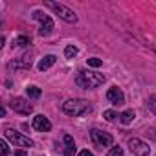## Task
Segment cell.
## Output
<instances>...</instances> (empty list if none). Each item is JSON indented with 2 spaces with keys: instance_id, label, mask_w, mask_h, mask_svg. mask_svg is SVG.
Segmentation results:
<instances>
[{
  "instance_id": "cell-17",
  "label": "cell",
  "mask_w": 156,
  "mask_h": 156,
  "mask_svg": "<svg viewBox=\"0 0 156 156\" xmlns=\"http://www.w3.org/2000/svg\"><path fill=\"white\" fill-rule=\"evenodd\" d=\"M103 116H105V119H107V121H116V119L119 118L114 110H105V112H103Z\"/></svg>"
},
{
  "instance_id": "cell-12",
  "label": "cell",
  "mask_w": 156,
  "mask_h": 156,
  "mask_svg": "<svg viewBox=\"0 0 156 156\" xmlns=\"http://www.w3.org/2000/svg\"><path fill=\"white\" fill-rule=\"evenodd\" d=\"M55 61H57V57H55V55H46V57H42V59L39 61V70H41V72H44V70L51 68V66L55 64Z\"/></svg>"
},
{
  "instance_id": "cell-6",
  "label": "cell",
  "mask_w": 156,
  "mask_h": 156,
  "mask_svg": "<svg viewBox=\"0 0 156 156\" xmlns=\"http://www.w3.org/2000/svg\"><path fill=\"white\" fill-rule=\"evenodd\" d=\"M9 107H11L17 114H22V116H30V114L33 112V105H31L28 99H24V98H13V99L9 101Z\"/></svg>"
},
{
  "instance_id": "cell-2",
  "label": "cell",
  "mask_w": 156,
  "mask_h": 156,
  "mask_svg": "<svg viewBox=\"0 0 156 156\" xmlns=\"http://www.w3.org/2000/svg\"><path fill=\"white\" fill-rule=\"evenodd\" d=\"M88 110H90V103L85 99H68L66 103H62V112L68 116H81Z\"/></svg>"
},
{
  "instance_id": "cell-14",
  "label": "cell",
  "mask_w": 156,
  "mask_h": 156,
  "mask_svg": "<svg viewBox=\"0 0 156 156\" xmlns=\"http://www.w3.org/2000/svg\"><path fill=\"white\" fill-rule=\"evenodd\" d=\"M28 44H30V37H26V35H20L13 41V46H19V48H24Z\"/></svg>"
},
{
  "instance_id": "cell-5",
  "label": "cell",
  "mask_w": 156,
  "mask_h": 156,
  "mask_svg": "<svg viewBox=\"0 0 156 156\" xmlns=\"http://www.w3.org/2000/svg\"><path fill=\"white\" fill-rule=\"evenodd\" d=\"M90 138H92L94 145L99 147V149L110 147V145L114 143V138H112L108 132H103V130H99V129H92V130H90Z\"/></svg>"
},
{
  "instance_id": "cell-8",
  "label": "cell",
  "mask_w": 156,
  "mask_h": 156,
  "mask_svg": "<svg viewBox=\"0 0 156 156\" xmlns=\"http://www.w3.org/2000/svg\"><path fill=\"white\" fill-rule=\"evenodd\" d=\"M129 149H130V152L136 154V156H149V152H151L149 145H147L145 141L138 140V138H130V140H129Z\"/></svg>"
},
{
  "instance_id": "cell-7",
  "label": "cell",
  "mask_w": 156,
  "mask_h": 156,
  "mask_svg": "<svg viewBox=\"0 0 156 156\" xmlns=\"http://www.w3.org/2000/svg\"><path fill=\"white\" fill-rule=\"evenodd\" d=\"M33 19L41 22V30H39L41 35H48V33L53 30V20H51L46 13H42V11H33Z\"/></svg>"
},
{
  "instance_id": "cell-21",
  "label": "cell",
  "mask_w": 156,
  "mask_h": 156,
  "mask_svg": "<svg viewBox=\"0 0 156 156\" xmlns=\"http://www.w3.org/2000/svg\"><path fill=\"white\" fill-rule=\"evenodd\" d=\"M0 151H2V156H8L9 154V147H8V143L2 140V141H0Z\"/></svg>"
},
{
  "instance_id": "cell-11",
  "label": "cell",
  "mask_w": 156,
  "mask_h": 156,
  "mask_svg": "<svg viewBox=\"0 0 156 156\" xmlns=\"http://www.w3.org/2000/svg\"><path fill=\"white\" fill-rule=\"evenodd\" d=\"M62 141H64V156H73L75 154V141H73V138L70 134H64Z\"/></svg>"
},
{
  "instance_id": "cell-15",
  "label": "cell",
  "mask_w": 156,
  "mask_h": 156,
  "mask_svg": "<svg viewBox=\"0 0 156 156\" xmlns=\"http://www.w3.org/2000/svg\"><path fill=\"white\" fill-rule=\"evenodd\" d=\"M26 92H28L30 99H39V98H41V88H39V87H28Z\"/></svg>"
},
{
  "instance_id": "cell-24",
  "label": "cell",
  "mask_w": 156,
  "mask_h": 156,
  "mask_svg": "<svg viewBox=\"0 0 156 156\" xmlns=\"http://www.w3.org/2000/svg\"><path fill=\"white\" fill-rule=\"evenodd\" d=\"M77 156H94V154H92L90 151H81L79 154H77Z\"/></svg>"
},
{
  "instance_id": "cell-22",
  "label": "cell",
  "mask_w": 156,
  "mask_h": 156,
  "mask_svg": "<svg viewBox=\"0 0 156 156\" xmlns=\"http://www.w3.org/2000/svg\"><path fill=\"white\" fill-rule=\"evenodd\" d=\"M147 136H149L151 140H154V141H156V127H152V129L147 132Z\"/></svg>"
},
{
  "instance_id": "cell-19",
  "label": "cell",
  "mask_w": 156,
  "mask_h": 156,
  "mask_svg": "<svg viewBox=\"0 0 156 156\" xmlns=\"http://www.w3.org/2000/svg\"><path fill=\"white\" fill-rule=\"evenodd\" d=\"M107 156H123V149L121 147H112Z\"/></svg>"
},
{
  "instance_id": "cell-1",
  "label": "cell",
  "mask_w": 156,
  "mask_h": 156,
  "mask_svg": "<svg viewBox=\"0 0 156 156\" xmlns=\"http://www.w3.org/2000/svg\"><path fill=\"white\" fill-rule=\"evenodd\" d=\"M75 83L81 88H98L105 83V75L98 72H90V70H81L75 77Z\"/></svg>"
},
{
  "instance_id": "cell-13",
  "label": "cell",
  "mask_w": 156,
  "mask_h": 156,
  "mask_svg": "<svg viewBox=\"0 0 156 156\" xmlns=\"http://www.w3.org/2000/svg\"><path fill=\"white\" fill-rule=\"evenodd\" d=\"M134 118H136L134 110H125V112L119 116V121H121L123 125H129V123H132V121H134Z\"/></svg>"
},
{
  "instance_id": "cell-18",
  "label": "cell",
  "mask_w": 156,
  "mask_h": 156,
  "mask_svg": "<svg viewBox=\"0 0 156 156\" xmlns=\"http://www.w3.org/2000/svg\"><path fill=\"white\" fill-rule=\"evenodd\" d=\"M101 64H103V61L98 59V57H90L88 59V66H92V68H99Z\"/></svg>"
},
{
  "instance_id": "cell-10",
  "label": "cell",
  "mask_w": 156,
  "mask_h": 156,
  "mask_svg": "<svg viewBox=\"0 0 156 156\" xmlns=\"http://www.w3.org/2000/svg\"><path fill=\"white\" fill-rule=\"evenodd\" d=\"M107 99H108L112 105H123V103H125V96H123L121 88H118V87L108 88V92H107Z\"/></svg>"
},
{
  "instance_id": "cell-23",
  "label": "cell",
  "mask_w": 156,
  "mask_h": 156,
  "mask_svg": "<svg viewBox=\"0 0 156 156\" xmlns=\"http://www.w3.org/2000/svg\"><path fill=\"white\" fill-rule=\"evenodd\" d=\"M15 156H28V152H26L24 149H17V151H15Z\"/></svg>"
},
{
  "instance_id": "cell-20",
  "label": "cell",
  "mask_w": 156,
  "mask_h": 156,
  "mask_svg": "<svg viewBox=\"0 0 156 156\" xmlns=\"http://www.w3.org/2000/svg\"><path fill=\"white\" fill-rule=\"evenodd\" d=\"M147 105H149V108H151V110H152V112L156 114V96H151V98H149V103H147Z\"/></svg>"
},
{
  "instance_id": "cell-3",
  "label": "cell",
  "mask_w": 156,
  "mask_h": 156,
  "mask_svg": "<svg viewBox=\"0 0 156 156\" xmlns=\"http://www.w3.org/2000/svg\"><path fill=\"white\" fill-rule=\"evenodd\" d=\"M46 8H50L55 15H59L64 22H70V24H75L77 22V15L70 9V8H66V6H62V4H59V2H51V0H46Z\"/></svg>"
},
{
  "instance_id": "cell-16",
  "label": "cell",
  "mask_w": 156,
  "mask_h": 156,
  "mask_svg": "<svg viewBox=\"0 0 156 156\" xmlns=\"http://www.w3.org/2000/svg\"><path fill=\"white\" fill-rule=\"evenodd\" d=\"M75 55H77V48L75 46H66L64 48V57L66 59H73Z\"/></svg>"
},
{
  "instance_id": "cell-4",
  "label": "cell",
  "mask_w": 156,
  "mask_h": 156,
  "mask_svg": "<svg viewBox=\"0 0 156 156\" xmlns=\"http://www.w3.org/2000/svg\"><path fill=\"white\" fill-rule=\"evenodd\" d=\"M4 136H6V140H9L17 147H33V140H30L28 136H24V134H20V132H17L13 129H6Z\"/></svg>"
},
{
  "instance_id": "cell-9",
  "label": "cell",
  "mask_w": 156,
  "mask_h": 156,
  "mask_svg": "<svg viewBox=\"0 0 156 156\" xmlns=\"http://www.w3.org/2000/svg\"><path fill=\"white\" fill-rule=\"evenodd\" d=\"M31 127H33L35 130H39V132H48V130L51 129V123H50V119H48L46 116L39 114V116H35V118H33Z\"/></svg>"
}]
</instances>
